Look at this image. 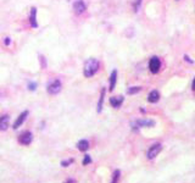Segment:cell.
<instances>
[{"label": "cell", "mask_w": 195, "mask_h": 183, "mask_svg": "<svg viewBox=\"0 0 195 183\" xmlns=\"http://www.w3.org/2000/svg\"><path fill=\"white\" fill-rule=\"evenodd\" d=\"M185 60H187L188 62H193V60H190V59H189L188 56H185Z\"/></svg>", "instance_id": "obj_26"}, {"label": "cell", "mask_w": 195, "mask_h": 183, "mask_svg": "<svg viewBox=\"0 0 195 183\" xmlns=\"http://www.w3.org/2000/svg\"><path fill=\"white\" fill-rule=\"evenodd\" d=\"M161 67V61L157 56H152L149 61V69L152 73H157L160 71Z\"/></svg>", "instance_id": "obj_3"}, {"label": "cell", "mask_w": 195, "mask_h": 183, "mask_svg": "<svg viewBox=\"0 0 195 183\" xmlns=\"http://www.w3.org/2000/svg\"><path fill=\"white\" fill-rule=\"evenodd\" d=\"M99 61L96 60V59H88L87 61H85V64H84V69H83V73H84V76L87 77V78H89V77H93L96 72H98V70H99Z\"/></svg>", "instance_id": "obj_1"}, {"label": "cell", "mask_w": 195, "mask_h": 183, "mask_svg": "<svg viewBox=\"0 0 195 183\" xmlns=\"http://www.w3.org/2000/svg\"><path fill=\"white\" fill-rule=\"evenodd\" d=\"M29 23L32 26V28H38V21H37V8L33 6L31 8V12H29Z\"/></svg>", "instance_id": "obj_8"}, {"label": "cell", "mask_w": 195, "mask_h": 183, "mask_svg": "<svg viewBox=\"0 0 195 183\" xmlns=\"http://www.w3.org/2000/svg\"><path fill=\"white\" fill-rule=\"evenodd\" d=\"M32 139H33V136H32V133L29 131H24V132H22L20 134V137H18L20 143L23 144V145H29L32 143Z\"/></svg>", "instance_id": "obj_5"}, {"label": "cell", "mask_w": 195, "mask_h": 183, "mask_svg": "<svg viewBox=\"0 0 195 183\" xmlns=\"http://www.w3.org/2000/svg\"><path fill=\"white\" fill-rule=\"evenodd\" d=\"M136 125L138 127H152L155 125V122L152 120H138Z\"/></svg>", "instance_id": "obj_11"}, {"label": "cell", "mask_w": 195, "mask_h": 183, "mask_svg": "<svg viewBox=\"0 0 195 183\" xmlns=\"http://www.w3.org/2000/svg\"><path fill=\"white\" fill-rule=\"evenodd\" d=\"M4 44L6 46L10 45V44H11V38H10V37H6V38L4 39Z\"/></svg>", "instance_id": "obj_23"}, {"label": "cell", "mask_w": 195, "mask_h": 183, "mask_svg": "<svg viewBox=\"0 0 195 183\" xmlns=\"http://www.w3.org/2000/svg\"><path fill=\"white\" fill-rule=\"evenodd\" d=\"M73 162V159H69V160H65V161H61V166L64 167H67L69 165H71Z\"/></svg>", "instance_id": "obj_21"}, {"label": "cell", "mask_w": 195, "mask_h": 183, "mask_svg": "<svg viewBox=\"0 0 195 183\" xmlns=\"http://www.w3.org/2000/svg\"><path fill=\"white\" fill-rule=\"evenodd\" d=\"M105 93H106V89L103 88V89H101V94H100V98H99V103H98V112H101V110H103V104H104V98H105Z\"/></svg>", "instance_id": "obj_15"}, {"label": "cell", "mask_w": 195, "mask_h": 183, "mask_svg": "<svg viewBox=\"0 0 195 183\" xmlns=\"http://www.w3.org/2000/svg\"><path fill=\"white\" fill-rule=\"evenodd\" d=\"M162 150V145H161L160 143H157V144H154V145H151L150 149L148 150V159H155L159 154H160V151Z\"/></svg>", "instance_id": "obj_4"}, {"label": "cell", "mask_w": 195, "mask_h": 183, "mask_svg": "<svg viewBox=\"0 0 195 183\" xmlns=\"http://www.w3.org/2000/svg\"><path fill=\"white\" fill-rule=\"evenodd\" d=\"M65 183H76V181H74V180H71V178H69V180H67V181H66Z\"/></svg>", "instance_id": "obj_24"}, {"label": "cell", "mask_w": 195, "mask_h": 183, "mask_svg": "<svg viewBox=\"0 0 195 183\" xmlns=\"http://www.w3.org/2000/svg\"><path fill=\"white\" fill-rule=\"evenodd\" d=\"M77 148H78V150H80V151L88 150V149H89V142L85 140V139H82V140H80V142L77 143Z\"/></svg>", "instance_id": "obj_14"}, {"label": "cell", "mask_w": 195, "mask_h": 183, "mask_svg": "<svg viewBox=\"0 0 195 183\" xmlns=\"http://www.w3.org/2000/svg\"><path fill=\"white\" fill-rule=\"evenodd\" d=\"M123 97H112V98H110V104L115 107V109H118L122 103H123Z\"/></svg>", "instance_id": "obj_10"}, {"label": "cell", "mask_w": 195, "mask_h": 183, "mask_svg": "<svg viewBox=\"0 0 195 183\" xmlns=\"http://www.w3.org/2000/svg\"><path fill=\"white\" fill-rule=\"evenodd\" d=\"M120 175H121V172H120V170H116L115 172H114V177H112V182L111 183H117L118 182V178H120Z\"/></svg>", "instance_id": "obj_18"}, {"label": "cell", "mask_w": 195, "mask_h": 183, "mask_svg": "<svg viewBox=\"0 0 195 183\" xmlns=\"http://www.w3.org/2000/svg\"><path fill=\"white\" fill-rule=\"evenodd\" d=\"M159 99H160V94H159V92L157 91L150 92L149 97H148V102H149V103H157Z\"/></svg>", "instance_id": "obj_12"}, {"label": "cell", "mask_w": 195, "mask_h": 183, "mask_svg": "<svg viewBox=\"0 0 195 183\" xmlns=\"http://www.w3.org/2000/svg\"><path fill=\"white\" fill-rule=\"evenodd\" d=\"M39 64H40V67L42 69H46L48 64H46V59L44 55H39Z\"/></svg>", "instance_id": "obj_17"}, {"label": "cell", "mask_w": 195, "mask_h": 183, "mask_svg": "<svg viewBox=\"0 0 195 183\" xmlns=\"http://www.w3.org/2000/svg\"><path fill=\"white\" fill-rule=\"evenodd\" d=\"M90 162H92L90 156H89V155H85V156H84V160H83V165L85 166V165H88V164H90Z\"/></svg>", "instance_id": "obj_22"}, {"label": "cell", "mask_w": 195, "mask_h": 183, "mask_svg": "<svg viewBox=\"0 0 195 183\" xmlns=\"http://www.w3.org/2000/svg\"><path fill=\"white\" fill-rule=\"evenodd\" d=\"M28 115H29V112L27 111V110H24L22 114H20V116L17 117V120L15 121V123H13V129H17L18 127H21L23 125V122L26 121V118L28 117Z\"/></svg>", "instance_id": "obj_7"}, {"label": "cell", "mask_w": 195, "mask_h": 183, "mask_svg": "<svg viewBox=\"0 0 195 183\" xmlns=\"http://www.w3.org/2000/svg\"><path fill=\"white\" fill-rule=\"evenodd\" d=\"M73 10L77 15H82L83 12L87 10V5L84 4L83 0H77L73 3Z\"/></svg>", "instance_id": "obj_6"}, {"label": "cell", "mask_w": 195, "mask_h": 183, "mask_svg": "<svg viewBox=\"0 0 195 183\" xmlns=\"http://www.w3.org/2000/svg\"><path fill=\"white\" fill-rule=\"evenodd\" d=\"M61 89H62V84H61V81L58 80V78L51 81V82H49L48 86H46V91H48L49 94H51V95L59 94L61 92Z\"/></svg>", "instance_id": "obj_2"}, {"label": "cell", "mask_w": 195, "mask_h": 183, "mask_svg": "<svg viewBox=\"0 0 195 183\" xmlns=\"http://www.w3.org/2000/svg\"><path fill=\"white\" fill-rule=\"evenodd\" d=\"M140 91H141V87H131L127 89V93L128 94H137Z\"/></svg>", "instance_id": "obj_16"}, {"label": "cell", "mask_w": 195, "mask_h": 183, "mask_svg": "<svg viewBox=\"0 0 195 183\" xmlns=\"http://www.w3.org/2000/svg\"><path fill=\"white\" fill-rule=\"evenodd\" d=\"M192 89L195 91V78H194V81H193V84H192Z\"/></svg>", "instance_id": "obj_25"}, {"label": "cell", "mask_w": 195, "mask_h": 183, "mask_svg": "<svg viewBox=\"0 0 195 183\" xmlns=\"http://www.w3.org/2000/svg\"><path fill=\"white\" fill-rule=\"evenodd\" d=\"M140 4H141V0H136V1H134V4H133V9H134V11L136 12H138V10H139Z\"/></svg>", "instance_id": "obj_20"}, {"label": "cell", "mask_w": 195, "mask_h": 183, "mask_svg": "<svg viewBox=\"0 0 195 183\" xmlns=\"http://www.w3.org/2000/svg\"><path fill=\"white\" fill-rule=\"evenodd\" d=\"M35 89H37V83L35 82H29L28 83V91L34 92Z\"/></svg>", "instance_id": "obj_19"}, {"label": "cell", "mask_w": 195, "mask_h": 183, "mask_svg": "<svg viewBox=\"0 0 195 183\" xmlns=\"http://www.w3.org/2000/svg\"><path fill=\"white\" fill-rule=\"evenodd\" d=\"M9 122H10V116L9 115L0 116V131H6L9 128Z\"/></svg>", "instance_id": "obj_9"}, {"label": "cell", "mask_w": 195, "mask_h": 183, "mask_svg": "<svg viewBox=\"0 0 195 183\" xmlns=\"http://www.w3.org/2000/svg\"><path fill=\"white\" fill-rule=\"evenodd\" d=\"M116 81H117V71L114 70L111 72V76H110V91H114L116 87Z\"/></svg>", "instance_id": "obj_13"}]
</instances>
